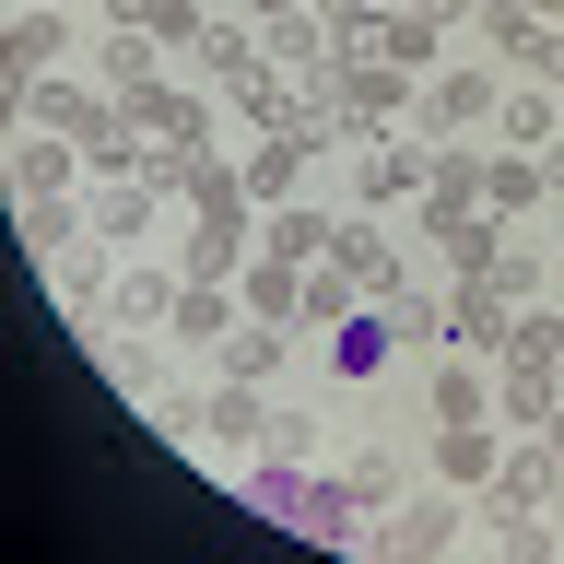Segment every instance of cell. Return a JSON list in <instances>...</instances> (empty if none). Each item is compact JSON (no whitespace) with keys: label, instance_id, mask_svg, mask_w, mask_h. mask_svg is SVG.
<instances>
[{"label":"cell","instance_id":"obj_1","mask_svg":"<svg viewBox=\"0 0 564 564\" xmlns=\"http://www.w3.org/2000/svg\"><path fill=\"white\" fill-rule=\"evenodd\" d=\"M400 352H412V317L388 306V294H352L341 317H317V388L329 400H388Z\"/></svg>","mask_w":564,"mask_h":564},{"label":"cell","instance_id":"obj_2","mask_svg":"<svg viewBox=\"0 0 564 564\" xmlns=\"http://www.w3.org/2000/svg\"><path fill=\"white\" fill-rule=\"evenodd\" d=\"M506 59H470V47H447V59L423 70V95H412V130L423 141H482L494 118H506Z\"/></svg>","mask_w":564,"mask_h":564},{"label":"cell","instance_id":"obj_3","mask_svg":"<svg viewBox=\"0 0 564 564\" xmlns=\"http://www.w3.org/2000/svg\"><path fill=\"white\" fill-rule=\"evenodd\" d=\"M24 130H59V141H83V153H118L130 106H106L95 83H59V70H35V83H24Z\"/></svg>","mask_w":564,"mask_h":564},{"label":"cell","instance_id":"obj_4","mask_svg":"<svg viewBox=\"0 0 564 564\" xmlns=\"http://www.w3.org/2000/svg\"><path fill=\"white\" fill-rule=\"evenodd\" d=\"M435 188V141H352V200H377V212H400V200H423Z\"/></svg>","mask_w":564,"mask_h":564},{"label":"cell","instance_id":"obj_5","mask_svg":"<svg viewBox=\"0 0 564 564\" xmlns=\"http://www.w3.org/2000/svg\"><path fill=\"white\" fill-rule=\"evenodd\" d=\"M470 200H482L494 224H529V212L553 200V153H518V141H506V153H470Z\"/></svg>","mask_w":564,"mask_h":564},{"label":"cell","instance_id":"obj_6","mask_svg":"<svg viewBox=\"0 0 564 564\" xmlns=\"http://www.w3.org/2000/svg\"><path fill=\"white\" fill-rule=\"evenodd\" d=\"M130 106V130H153L176 153V165H200L212 153V95H188V83H141V95H118Z\"/></svg>","mask_w":564,"mask_h":564},{"label":"cell","instance_id":"obj_7","mask_svg":"<svg viewBox=\"0 0 564 564\" xmlns=\"http://www.w3.org/2000/svg\"><path fill=\"white\" fill-rule=\"evenodd\" d=\"M423 470H435V482H458V494H494L506 435H494V423H435V435H423Z\"/></svg>","mask_w":564,"mask_h":564},{"label":"cell","instance_id":"obj_8","mask_svg":"<svg viewBox=\"0 0 564 564\" xmlns=\"http://www.w3.org/2000/svg\"><path fill=\"white\" fill-rule=\"evenodd\" d=\"M306 153H317V118H306V130H271L259 153H247V200H259V212L306 200Z\"/></svg>","mask_w":564,"mask_h":564},{"label":"cell","instance_id":"obj_9","mask_svg":"<svg viewBox=\"0 0 564 564\" xmlns=\"http://www.w3.org/2000/svg\"><path fill=\"white\" fill-rule=\"evenodd\" d=\"M470 506H482V494L435 482V494H423V506H400V518H377V541H400V553H447L458 529H470Z\"/></svg>","mask_w":564,"mask_h":564},{"label":"cell","instance_id":"obj_10","mask_svg":"<svg viewBox=\"0 0 564 564\" xmlns=\"http://www.w3.org/2000/svg\"><path fill=\"white\" fill-rule=\"evenodd\" d=\"M423 412L435 423H494V352H447L435 388H423Z\"/></svg>","mask_w":564,"mask_h":564},{"label":"cell","instance_id":"obj_11","mask_svg":"<svg viewBox=\"0 0 564 564\" xmlns=\"http://www.w3.org/2000/svg\"><path fill=\"white\" fill-rule=\"evenodd\" d=\"M506 294H494V282H470V271H447V341L458 352H506Z\"/></svg>","mask_w":564,"mask_h":564},{"label":"cell","instance_id":"obj_12","mask_svg":"<svg viewBox=\"0 0 564 564\" xmlns=\"http://www.w3.org/2000/svg\"><path fill=\"white\" fill-rule=\"evenodd\" d=\"M12 176H24V200H70V188H83V141L24 130V141H12Z\"/></svg>","mask_w":564,"mask_h":564},{"label":"cell","instance_id":"obj_13","mask_svg":"<svg viewBox=\"0 0 564 564\" xmlns=\"http://www.w3.org/2000/svg\"><path fill=\"white\" fill-rule=\"evenodd\" d=\"M95 12H106V24H130V35H153L165 59H176V47H200V0H95Z\"/></svg>","mask_w":564,"mask_h":564},{"label":"cell","instance_id":"obj_14","mask_svg":"<svg viewBox=\"0 0 564 564\" xmlns=\"http://www.w3.org/2000/svg\"><path fill=\"white\" fill-rule=\"evenodd\" d=\"M153 200H165L153 176H118V188H83V212H95V236H106V247H118V236H141V224H153Z\"/></svg>","mask_w":564,"mask_h":564},{"label":"cell","instance_id":"obj_15","mask_svg":"<svg viewBox=\"0 0 564 564\" xmlns=\"http://www.w3.org/2000/svg\"><path fill=\"white\" fill-rule=\"evenodd\" d=\"M377 59H400V70H435V59H447L435 12H377Z\"/></svg>","mask_w":564,"mask_h":564},{"label":"cell","instance_id":"obj_16","mask_svg":"<svg viewBox=\"0 0 564 564\" xmlns=\"http://www.w3.org/2000/svg\"><path fill=\"white\" fill-rule=\"evenodd\" d=\"M59 47H70V24H59V12H24V24H12V70H24V83L59 59Z\"/></svg>","mask_w":564,"mask_h":564},{"label":"cell","instance_id":"obj_17","mask_svg":"<svg viewBox=\"0 0 564 564\" xmlns=\"http://www.w3.org/2000/svg\"><path fill=\"white\" fill-rule=\"evenodd\" d=\"M247 12H259V24H271V12H306V0H247Z\"/></svg>","mask_w":564,"mask_h":564},{"label":"cell","instance_id":"obj_18","mask_svg":"<svg viewBox=\"0 0 564 564\" xmlns=\"http://www.w3.org/2000/svg\"><path fill=\"white\" fill-rule=\"evenodd\" d=\"M553 236H564V176H553Z\"/></svg>","mask_w":564,"mask_h":564},{"label":"cell","instance_id":"obj_19","mask_svg":"<svg viewBox=\"0 0 564 564\" xmlns=\"http://www.w3.org/2000/svg\"><path fill=\"white\" fill-rule=\"evenodd\" d=\"M553 294H564V259H553Z\"/></svg>","mask_w":564,"mask_h":564},{"label":"cell","instance_id":"obj_20","mask_svg":"<svg viewBox=\"0 0 564 564\" xmlns=\"http://www.w3.org/2000/svg\"><path fill=\"white\" fill-rule=\"evenodd\" d=\"M553 400H564V377H553Z\"/></svg>","mask_w":564,"mask_h":564}]
</instances>
